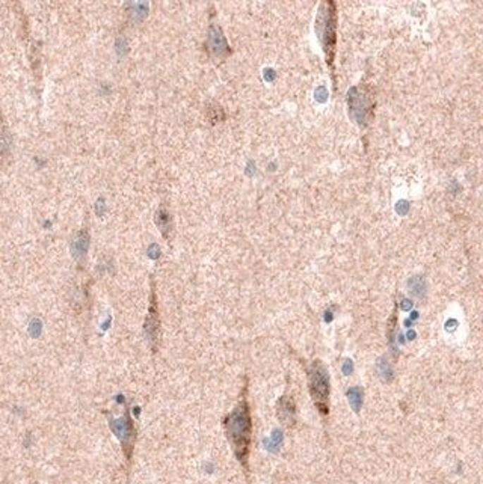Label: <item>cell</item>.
Instances as JSON below:
<instances>
[{
  "instance_id": "10",
  "label": "cell",
  "mask_w": 483,
  "mask_h": 484,
  "mask_svg": "<svg viewBox=\"0 0 483 484\" xmlns=\"http://www.w3.org/2000/svg\"><path fill=\"white\" fill-rule=\"evenodd\" d=\"M281 440H283V435L280 432H275L274 433V439L267 442V448H269L271 451H278V449H280Z\"/></svg>"
},
{
  "instance_id": "4",
  "label": "cell",
  "mask_w": 483,
  "mask_h": 484,
  "mask_svg": "<svg viewBox=\"0 0 483 484\" xmlns=\"http://www.w3.org/2000/svg\"><path fill=\"white\" fill-rule=\"evenodd\" d=\"M111 428H112V432L116 435V438L121 440L127 457H130L132 449H133V442H135V428H133L130 418L121 416V418L112 419Z\"/></svg>"
},
{
  "instance_id": "7",
  "label": "cell",
  "mask_w": 483,
  "mask_h": 484,
  "mask_svg": "<svg viewBox=\"0 0 483 484\" xmlns=\"http://www.w3.org/2000/svg\"><path fill=\"white\" fill-rule=\"evenodd\" d=\"M88 244H90V237L87 235V232H79L76 235V239L73 242V254L74 256H83L88 251Z\"/></svg>"
},
{
  "instance_id": "11",
  "label": "cell",
  "mask_w": 483,
  "mask_h": 484,
  "mask_svg": "<svg viewBox=\"0 0 483 484\" xmlns=\"http://www.w3.org/2000/svg\"><path fill=\"white\" fill-rule=\"evenodd\" d=\"M379 374L384 380H390L393 378V371L390 368V365L384 361L379 364Z\"/></svg>"
},
{
  "instance_id": "8",
  "label": "cell",
  "mask_w": 483,
  "mask_h": 484,
  "mask_svg": "<svg viewBox=\"0 0 483 484\" xmlns=\"http://www.w3.org/2000/svg\"><path fill=\"white\" fill-rule=\"evenodd\" d=\"M348 399H349V403L352 406V409L355 412H360V409H361V404H362V391L360 388H352L349 390L348 392Z\"/></svg>"
},
{
  "instance_id": "9",
  "label": "cell",
  "mask_w": 483,
  "mask_h": 484,
  "mask_svg": "<svg viewBox=\"0 0 483 484\" xmlns=\"http://www.w3.org/2000/svg\"><path fill=\"white\" fill-rule=\"evenodd\" d=\"M157 225H159V228L165 232V235H166L168 228H169V218H168L166 211H164V210L159 211V214H157Z\"/></svg>"
},
{
  "instance_id": "1",
  "label": "cell",
  "mask_w": 483,
  "mask_h": 484,
  "mask_svg": "<svg viewBox=\"0 0 483 484\" xmlns=\"http://www.w3.org/2000/svg\"><path fill=\"white\" fill-rule=\"evenodd\" d=\"M225 430L236 457H238L243 465L248 461L250 445H251V433H252V421L250 415L248 403L245 400L225 419Z\"/></svg>"
},
{
  "instance_id": "2",
  "label": "cell",
  "mask_w": 483,
  "mask_h": 484,
  "mask_svg": "<svg viewBox=\"0 0 483 484\" xmlns=\"http://www.w3.org/2000/svg\"><path fill=\"white\" fill-rule=\"evenodd\" d=\"M337 9L334 2H326L320 6L317 17V32L324 41L325 55L329 66H332L336 51V37H337Z\"/></svg>"
},
{
  "instance_id": "12",
  "label": "cell",
  "mask_w": 483,
  "mask_h": 484,
  "mask_svg": "<svg viewBox=\"0 0 483 484\" xmlns=\"http://www.w3.org/2000/svg\"><path fill=\"white\" fill-rule=\"evenodd\" d=\"M349 370L352 371V362H350V361H346V362H345V373L349 374Z\"/></svg>"
},
{
  "instance_id": "5",
  "label": "cell",
  "mask_w": 483,
  "mask_h": 484,
  "mask_svg": "<svg viewBox=\"0 0 483 484\" xmlns=\"http://www.w3.org/2000/svg\"><path fill=\"white\" fill-rule=\"evenodd\" d=\"M278 418H280V421L287 426V427H292L296 421V406L293 399H290V397H283L278 403Z\"/></svg>"
},
{
  "instance_id": "6",
  "label": "cell",
  "mask_w": 483,
  "mask_h": 484,
  "mask_svg": "<svg viewBox=\"0 0 483 484\" xmlns=\"http://www.w3.org/2000/svg\"><path fill=\"white\" fill-rule=\"evenodd\" d=\"M157 329H159V320H157V311H156L154 297H153L152 311H149L148 318H147V325H145L147 337L149 338V341H152V344H154V342H156V338H157Z\"/></svg>"
},
{
  "instance_id": "3",
  "label": "cell",
  "mask_w": 483,
  "mask_h": 484,
  "mask_svg": "<svg viewBox=\"0 0 483 484\" xmlns=\"http://www.w3.org/2000/svg\"><path fill=\"white\" fill-rule=\"evenodd\" d=\"M308 385L310 392L317 411L322 415L329 412V376L324 364L313 362L308 368Z\"/></svg>"
}]
</instances>
